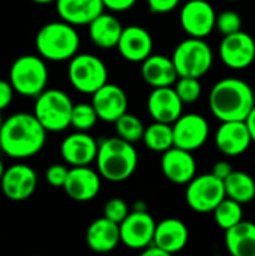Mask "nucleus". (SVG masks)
Segmentation results:
<instances>
[{"label":"nucleus","mask_w":255,"mask_h":256,"mask_svg":"<svg viewBox=\"0 0 255 256\" xmlns=\"http://www.w3.org/2000/svg\"><path fill=\"white\" fill-rule=\"evenodd\" d=\"M47 142V129L35 114L15 112L3 120L0 128V150L12 159H27L38 154Z\"/></svg>","instance_id":"nucleus-1"},{"label":"nucleus","mask_w":255,"mask_h":256,"mask_svg":"<svg viewBox=\"0 0 255 256\" xmlns=\"http://www.w3.org/2000/svg\"><path fill=\"white\" fill-rule=\"evenodd\" d=\"M254 106L252 87L239 78H222L209 93L210 112L219 122L245 120Z\"/></svg>","instance_id":"nucleus-2"},{"label":"nucleus","mask_w":255,"mask_h":256,"mask_svg":"<svg viewBox=\"0 0 255 256\" xmlns=\"http://www.w3.org/2000/svg\"><path fill=\"white\" fill-rule=\"evenodd\" d=\"M95 162L102 178L113 183H120L128 180L135 172L138 165V153L132 142L116 135L99 141Z\"/></svg>","instance_id":"nucleus-3"},{"label":"nucleus","mask_w":255,"mask_h":256,"mask_svg":"<svg viewBox=\"0 0 255 256\" xmlns=\"http://www.w3.org/2000/svg\"><path fill=\"white\" fill-rule=\"evenodd\" d=\"M38 54L50 62H66L78 54L80 34L75 26L60 20L44 24L35 38Z\"/></svg>","instance_id":"nucleus-4"},{"label":"nucleus","mask_w":255,"mask_h":256,"mask_svg":"<svg viewBox=\"0 0 255 256\" xmlns=\"http://www.w3.org/2000/svg\"><path fill=\"white\" fill-rule=\"evenodd\" d=\"M41 56H20L9 69V82L15 93L26 98L39 96L48 84V68Z\"/></svg>","instance_id":"nucleus-5"},{"label":"nucleus","mask_w":255,"mask_h":256,"mask_svg":"<svg viewBox=\"0 0 255 256\" xmlns=\"http://www.w3.org/2000/svg\"><path fill=\"white\" fill-rule=\"evenodd\" d=\"M35 99L33 114L47 132H62L71 126L74 104L68 93L59 88H45Z\"/></svg>","instance_id":"nucleus-6"},{"label":"nucleus","mask_w":255,"mask_h":256,"mask_svg":"<svg viewBox=\"0 0 255 256\" xmlns=\"http://www.w3.org/2000/svg\"><path fill=\"white\" fill-rule=\"evenodd\" d=\"M179 76H204L213 64V51L201 38H188L182 40L171 56Z\"/></svg>","instance_id":"nucleus-7"},{"label":"nucleus","mask_w":255,"mask_h":256,"mask_svg":"<svg viewBox=\"0 0 255 256\" xmlns=\"http://www.w3.org/2000/svg\"><path fill=\"white\" fill-rule=\"evenodd\" d=\"M68 80L77 92L93 94L108 82V69L98 56L89 52L75 54L68 64Z\"/></svg>","instance_id":"nucleus-8"},{"label":"nucleus","mask_w":255,"mask_h":256,"mask_svg":"<svg viewBox=\"0 0 255 256\" xmlns=\"http://www.w3.org/2000/svg\"><path fill=\"white\" fill-rule=\"evenodd\" d=\"M224 180L215 174H201L195 176L185 190V200L188 207L195 213H213L218 204L225 198Z\"/></svg>","instance_id":"nucleus-9"},{"label":"nucleus","mask_w":255,"mask_h":256,"mask_svg":"<svg viewBox=\"0 0 255 256\" xmlns=\"http://www.w3.org/2000/svg\"><path fill=\"white\" fill-rule=\"evenodd\" d=\"M216 12L207 0H188L180 9V26L191 38H207L216 28Z\"/></svg>","instance_id":"nucleus-10"},{"label":"nucleus","mask_w":255,"mask_h":256,"mask_svg":"<svg viewBox=\"0 0 255 256\" xmlns=\"http://www.w3.org/2000/svg\"><path fill=\"white\" fill-rule=\"evenodd\" d=\"M219 58L227 68L234 70L249 68L255 60L254 38L243 30L225 34L219 44Z\"/></svg>","instance_id":"nucleus-11"},{"label":"nucleus","mask_w":255,"mask_h":256,"mask_svg":"<svg viewBox=\"0 0 255 256\" xmlns=\"http://www.w3.org/2000/svg\"><path fill=\"white\" fill-rule=\"evenodd\" d=\"M174 146L183 150L195 152L201 148L210 134L207 120L201 114H182L173 124Z\"/></svg>","instance_id":"nucleus-12"},{"label":"nucleus","mask_w":255,"mask_h":256,"mask_svg":"<svg viewBox=\"0 0 255 256\" xmlns=\"http://www.w3.org/2000/svg\"><path fill=\"white\" fill-rule=\"evenodd\" d=\"M156 230L155 219L147 212L134 210L120 224V242L132 250H143L153 243Z\"/></svg>","instance_id":"nucleus-13"},{"label":"nucleus","mask_w":255,"mask_h":256,"mask_svg":"<svg viewBox=\"0 0 255 256\" xmlns=\"http://www.w3.org/2000/svg\"><path fill=\"white\" fill-rule=\"evenodd\" d=\"M38 186L36 171L26 164H14L5 170L0 180V189L5 198L20 202L29 200Z\"/></svg>","instance_id":"nucleus-14"},{"label":"nucleus","mask_w":255,"mask_h":256,"mask_svg":"<svg viewBox=\"0 0 255 256\" xmlns=\"http://www.w3.org/2000/svg\"><path fill=\"white\" fill-rule=\"evenodd\" d=\"M101 178L102 176L89 165L71 166L63 190L71 200L77 202H87L95 200L101 192Z\"/></svg>","instance_id":"nucleus-15"},{"label":"nucleus","mask_w":255,"mask_h":256,"mask_svg":"<svg viewBox=\"0 0 255 256\" xmlns=\"http://www.w3.org/2000/svg\"><path fill=\"white\" fill-rule=\"evenodd\" d=\"M161 171L174 184H188L197 176V162L192 152L173 146L162 153Z\"/></svg>","instance_id":"nucleus-16"},{"label":"nucleus","mask_w":255,"mask_h":256,"mask_svg":"<svg viewBox=\"0 0 255 256\" xmlns=\"http://www.w3.org/2000/svg\"><path fill=\"white\" fill-rule=\"evenodd\" d=\"M251 142L252 138L245 120L221 122L215 134L216 148L228 158L243 154L249 148Z\"/></svg>","instance_id":"nucleus-17"},{"label":"nucleus","mask_w":255,"mask_h":256,"mask_svg":"<svg viewBox=\"0 0 255 256\" xmlns=\"http://www.w3.org/2000/svg\"><path fill=\"white\" fill-rule=\"evenodd\" d=\"M92 105L95 106L99 120L114 123L128 112V96L120 86L107 82L92 94Z\"/></svg>","instance_id":"nucleus-18"},{"label":"nucleus","mask_w":255,"mask_h":256,"mask_svg":"<svg viewBox=\"0 0 255 256\" xmlns=\"http://www.w3.org/2000/svg\"><path fill=\"white\" fill-rule=\"evenodd\" d=\"M99 142L87 132L77 130L60 144V156L71 166H86L96 160Z\"/></svg>","instance_id":"nucleus-19"},{"label":"nucleus","mask_w":255,"mask_h":256,"mask_svg":"<svg viewBox=\"0 0 255 256\" xmlns=\"http://www.w3.org/2000/svg\"><path fill=\"white\" fill-rule=\"evenodd\" d=\"M183 102L174 87H155L147 98V111L153 122L173 124L183 112Z\"/></svg>","instance_id":"nucleus-20"},{"label":"nucleus","mask_w":255,"mask_h":256,"mask_svg":"<svg viewBox=\"0 0 255 256\" xmlns=\"http://www.w3.org/2000/svg\"><path fill=\"white\" fill-rule=\"evenodd\" d=\"M116 48L125 60L131 63H141L152 54L153 39L144 27L128 26L123 28Z\"/></svg>","instance_id":"nucleus-21"},{"label":"nucleus","mask_w":255,"mask_h":256,"mask_svg":"<svg viewBox=\"0 0 255 256\" xmlns=\"http://www.w3.org/2000/svg\"><path fill=\"white\" fill-rule=\"evenodd\" d=\"M140 74L143 81L153 88L173 86L179 78L173 58L164 54H150L146 60H143Z\"/></svg>","instance_id":"nucleus-22"},{"label":"nucleus","mask_w":255,"mask_h":256,"mask_svg":"<svg viewBox=\"0 0 255 256\" xmlns=\"http://www.w3.org/2000/svg\"><path fill=\"white\" fill-rule=\"evenodd\" d=\"M120 243V225L105 216L93 220L86 231V244L96 254H108Z\"/></svg>","instance_id":"nucleus-23"},{"label":"nucleus","mask_w":255,"mask_h":256,"mask_svg":"<svg viewBox=\"0 0 255 256\" xmlns=\"http://www.w3.org/2000/svg\"><path fill=\"white\" fill-rule=\"evenodd\" d=\"M60 20L72 26H89L105 10L102 0H56Z\"/></svg>","instance_id":"nucleus-24"},{"label":"nucleus","mask_w":255,"mask_h":256,"mask_svg":"<svg viewBox=\"0 0 255 256\" xmlns=\"http://www.w3.org/2000/svg\"><path fill=\"white\" fill-rule=\"evenodd\" d=\"M189 231L188 226L176 218H167L156 224L153 243L165 250L168 255L177 254L188 244Z\"/></svg>","instance_id":"nucleus-25"},{"label":"nucleus","mask_w":255,"mask_h":256,"mask_svg":"<svg viewBox=\"0 0 255 256\" xmlns=\"http://www.w3.org/2000/svg\"><path fill=\"white\" fill-rule=\"evenodd\" d=\"M123 28L125 27L117 16L102 12L89 24V38L96 46L102 50L116 48Z\"/></svg>","instance_id":"nucleus-26"},{"label":"nucleus","mask_w":255,"mask_h":256,"mask_svg":"<svg viewBox=\"0 0 255 256\" xmlns=\"http://www.w3.org/2000/svg\"><path fill=\"white\" fill-rule=\"evenodd\" d=\"M224 242L233 256H255V224L240 220L225 231Z\"/></svg>","instance_id":"nucleus-27"},{"label":"nucleus","mask_w":255,"mask_h":256,"mask_svg":"<svg viewBox=\"0 0 255 256\" xmlns=\"http://www.w3.org/2000/svg\"><path fill=\"white\" fill-rule=\"evenodd\" d=\"M225 195L240 204H248L255 200V180L245 171H233L225 180Z\"/></svg>","instance_id":"nucleus-28"},{"label":"nucleus","mask_w":255,"mask_h":256,"mask_svg":"<svg viewBox=\"0 0 255 256\" xmlns=\"http://www.w3.org/2000/svg\"><path fill=\"white\" fill-rule=\"evenodd\" d=\"M144 146L155 153H164L174 146L173 126L168 123L153 122L149 124L143 135Z\"/></svg>","instance_id":"nucleus-29"},{"label":"nucleus","mask_w":255,"mask_h":256,"mask_svg":"<svg viewBox=\"0 0 255 256\" xmlns=\"http://www.w3.org/2000/svg\"><path fill=\"white\" fill-rule=\"evenodd\" d=\"M242 206L240 202L231 200V198H224L218 207L213 210V219H215V224L227 231L230 230L231 226H234L236 224H239L240 220H243V210H242Z\"/></svg>","instance_id":"nucleus-30"},{"label":"nucleus","mask_w":255,"mask_h":256,"mask_svg":"<svg viewBox=\"0 0 255 256\" xmlns=\"http://www.w3.org/2000/svg\"><path fill=\"white\" fill-rule=\"evenodd\" d=\"M114 129H116V135L135 144L138 141H143V135L146 130L144 123L134 114L125 112L122 117H119L114 122Z\"/></svg>","instance_id":"nucleus-31"},{"label":"nucleus","mask_w":255,"mask_h":256,"mask_svg":"<svg viewBox=\"0 0 255 256\" xmlns=\"http://www.w3.org/2000/svg\"><path fill=\"white\" fill-rule=\"evenodd\" d=\"M99 120L98 112L95 110V106L90 104H77L74 105L72 110V116H71V126L75 130H83L87 132L90 129L95 128L96 122Z\"/></svg>","instance_id":"nucleus-32"},{"label":"nucleus","mask_w":255,"mask_h":256,"mask_svg":"<svg viewBox=\"0 0 255 256\" xmlns=\"http://www.w3.org/2000/svg\"><path fill=\"white\" fill-rule=\"evenodd\" d=\"M174 90L183 104H194L201 96L200 78L194 76H179L174 82Z\"/></svg>","instance_id":"nucleus-33"},{"label":"nucleus","mask_w":255,"mask_h":256,"mask_svg":"<svg viewBox=\"0 0 255 256\" xmlns=\"http://www.w3.org/2000/svg\"><path fill=\"white\" fill-rule=\"evenodd\" d=\"M216 28L221 34H231L242 30V16L236 10H222L216 16Z\"/></svg>","instance_id":"nucleus-34"},{"label":"nucleus","mask_w":255,"mask_h":256,"mask_svg":"<svg viewBox=\"0 0 255 256\" xmlns=\"http://www.w3.org/2000/svg\"><path fill=\"white\" fill-rule=\"evenodd\" d=\"M129 214V207L122 198H111L104 206V216L116 224H122Z\"/></svg>","instance_id":"nucleus-35"},{"label":"nucleus","mask_w":255,"mask_h":256,"mask_svg":"<svg viewBox=\"0 0 255 256\" xmlns=\"http://www.w3.org/2000/svg\"><path fill=\"white\" fill-rule=\"evenodd\" d=\"M68 172H69V170L65 165L54 164V165H51V166L47 168V171H45V180H47V183L51 188H57V189L62 188L63 189L65 182L68 178Z\"/></svg>","instance_id":"nucleus-36"},{"label":"nucleus","mask_w":255,"mask_h":256,"mask_svg":"<svg viewBox=\"0 0 255 256\" xmlns=\"http://www.w3.org/2000/svg\"><path fill=\"white\" fill-rule=\"evenodd\" d=\"M180 4V0H147V6L153 14H168Z\"/></svg>","instance_id":"nucleus-37"},{"label":"nucleus","mask_w":255,"mask_h":256,"mask_svg":"<svg viewBox=\"0 0 255 256\" xmlns=\"http://www.w3.org/2000/svg\"><path fill=\"white\" fill-rule=\"evenodd\" d=\"M14 87L9 81L0 80V111L6 110L14 99Z\"/></svg>","instance_id":"nucleus-38"},{"label":"nucleus","mask_w":255,"mask_h":256,"mask_svg":"<svg viewBox=\"0 0 255 256\" xmlns=\"http://www.w3.org/2000/svg\"><path fill=\"white\" fill-rule=\"evenodd\" d=\"M105 9L111 12H125L135 6L137 0H102Z\"/></svg>","instance_id":"nucleus-39"},{"label":"nucleus","mask_w":255,"mask_h":256,"mask_svg":"<svg viewBox=\"0 0 255 256\" xmlns=\"http://www.w3.org/2000/svg\"><path fill=\"white\" fill-rule=\"evenodd\" d=\"M234 170H233V166H231V164L230 162H227V160H219V162H216L213 166H212V174H215L216 177H219L221 180H225L231 172H233Z\"/></svg>","instance_id":"nucleus-40"},{"label":"nucleus","mask_w":255,"mask_h":256,"mask_svg":"<svg viewBox=\"0 0 255 256\" xmlns=\"http://www.w3.org/2000/svg\"><path fill=\"white\" fill-rule=\"evenodd\" d=\"M141 255L143 256H168V254L165 250H162L159 246H156L155 243L149 244L146 249L141 250Z\"/></svg>","instance_id":"nucleus-41"},{"label":"nucleus","mask_w":255,"mask_h":256,"mask_svg":"<svg viewBox=\"0 0 255 256\" xmlns=\"http://www.w3.org/2000/svg\"><path fill=\"white\" fill-rule=\"evenodd\" d=\"M245 122H246V126H248V129H249L252 142H255V106L251 110V112L248 114V117L245 118Z\"/></svg>","instance_id":"nucleus-42"},{"label":"nucleus","mask_w":255,"mask_h":256,"mask_svg":"<svg viewBox=\"0 0 255 256\" xmlns=\"http://www.w3.org/2000/svg\"><path fill=\"white\" fill-rule=\"evenodd\" d=\"M134 210H137V212H147V206H146V202H135L134 204Z\"/></svg>","instance_id":"nucleus-43"},{"label":"nucleus","mask_w":255,"mask_h":256,"mask_svg":"<svg viewBox=\"0 0 255 256\" xmlns=\"http://www.w3.org/2000/svg\"><path fill=\"white\" fill-rule=\"evenodd\" d=\"M38 4H48V3H56V0H32Z\"/></svg>","instance_id":"nucleus-44"},{"label":"nucleus","mask_w":255,"mask_h":256,"mask_svg":"<svg viewBox=\"0 0 255 256\" xmlns=\"http://www.w3.org/2000/svg\"><path fill=\"white\" fill-rule=\"evenodd\" d=\"M5 165H3V162H2V159H0V180H2V177H3V172H5Z\"/></svg>","instance_id":"nucleus-45"},{"label":"nucleus","mask_w":255,"mask_h":256,"mask_svg":"<svg viewBox=\"0 0 255 256\" xmlns=\"http://www.w3.org/2000/svg\"><path fill=\"white\" fill-rule=\"evenodd\" d=\"M2 123H3V118H2V114H0V128H2Z\"/></svg>","instance_id":"nucleus-46"},{"label":"nucleus","mask_w":255,"mask_h":256,"mask_svg":"<svg viewBox=\"0 0 255 256\" xmlns=\"http://www.w3.org/2000/svg\"><path fill=\"white\" fill-rule=\"evenodd\" d=\"M228 2H237V0H228Z\"/></svg>","instance_id":"nucleus-47"}]
</instances>
